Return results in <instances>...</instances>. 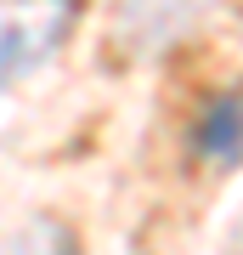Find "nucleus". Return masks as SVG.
<instances>
[{"label": "nucleus", "instance_id": "obj_2", "mask_svg": "<svg viewBox=\"0 0 243 255\" xmlns=\"http://www.w3.org/2000/svg\"><path fill=\"white\" fill-rule=\"evenodd\" d=\"M198 153L209 159V164H238V91H226V97H215L204 108V125H198Z\"/></svg>", "mask_w": 243, "mask_h": 255}, {"label": "nucleus", "instance_id": "obj_1", "mask_svg": "<svg viewBox=\"0 0 243 255\" xmlns=\"http://www.w3.org/2000/svg\"><path fill=\"white\" fill-rule=\"evenodd\" d=\"M74 17H80V0H0V85L51 63Z\"/></svg>", "mask_w": 243, "mask_h": 255}, {"label": "nucleus", "instance_id": "obj_3", "mask_svg": "<svg viewBox=\"0 0 243 255\" xmlns=\"http://www.w3.org/2000/svg\"><path fill=\"white\" fill-rule=\"evenodd\" d=\"M11 255H80V244H74V233L63 221H28L17 233V244H11Z\"/></svg>", "mask_w": 243, "mask_h": 255}]
</instances>
